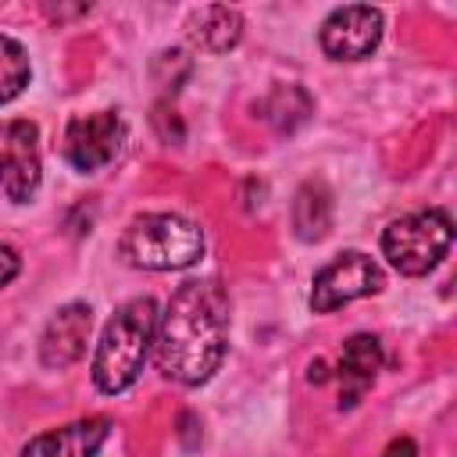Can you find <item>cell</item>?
<instances>
[{
  "mask_svg": "<svg viewBox=\"0 0 457 457\" xmlns=\"http://www.w3.org/2000/svg\"><path fill=\"white\" fill-rule=\"evenodd\" d=\"M228 350V296L218 278H186L154 332L157 371L179 386H204Z\"/></svg>",
  "mask_w": 457,
  "mask_h": 457,
  "instance_id": "1",
  "label": "cell"
},
{
  "mask_svg": "<svg viewBox=\"0 0 457 457\" xmlns=\"http://www.w3.org/2000/svg\"><path fill=\"white\" fill-rule=\"evenodd\" d=\"M154 332H157V303L150 296H136L111 314L93 353V382L100 393L107 396L125 393L139 378L146 353L154 346Z\"/></svg>",
  "mask_w": 457,
  "mask_h": 457,
  "instance_id": "2",
  "label": "cell"
},
{
  "mask_svg": "<svg viewBox=\"0 0 457 457\" xmlns=\"http://www.w3.org/2000/svg\"><path fill=\"white\" fill-rule=\"evenodd\" d=\"M125 264L143 271H182L204 253V232L182 214H139L118 239Z\"/></svg>",
  "mask_w": 457,
  "mask_h": 457,
  "instance_id": "3",
  "label": "cell"
},
{
  "mask_svg": "<svg viewBox=\"0 0 457 457\" xmlns=\"http://www.w3.org/2000/svg\"><path fill=\"white\" fill-rule=\"evenodd\" d=\"M453 243V221L446 211L428 207L407 218H396L382 232V253L400 275H428Z\"/></svg>",
  "mask_w": 457,
  "mask_h": 457,
  "instance_id": "4",
  "label": "cell"
},
{
  "mask_svg": "<svg viewBox=\"0 0 457 457\" xmlns=\"http://www.w3.org/2000/svg\"><path fill=\"white\" fill-rule=\"evenodd\" d=\"M382 286H386L382 268L368 253L343 250L321 271H314V282H311V311L314 314H328V311L346 307V303H353L361 296H375Z\"/></svg>",
  "mask_w": 457,
  "mask_h": 457,
  "instance_id": "5",
  "label": "cell"
},
{
  "mask_svg": "<svg viewBox=\"0 0 457 457\" xmlns=\"http://www.w3.org/2000/svg\"><path fill=\"white\" fill-rule=\"evenodd\" d=\"M43 182L39 129L29 118L0 121V189L14 204H29Z\"/></svg>",
  "mask_w": 457,
  "mask_h": 457,
  "instance_id": "6",
  "label": "cell"
},
{
  "mask_svg": "<svg viewBox=\"0 0 457 457\" xmlns=\"http://www.w3.org/2000/svg\"><path fill=\"white\" fill-rule=\"evenodd\" d=\"M125 125L118 111H96V114H75L64 129L61 154L75 171H100L104 164L114 161L121 146Z\"/></svg>",
  "mask_w": 457,
  "mask_h": 457,
  "instance_id": "7",
  "label": "cell"
},
{
  "mask_svg": "<svg viewBox=\"0 0 457 457\" xmlns=\"http://www.w3.org/2000/svg\"><path fill=\"white\" fill-rule=\"evenodd\" d=\"M382 39V11L368 4L336 7L318 32L321 50L332 61H364Z\"/></svg>",
  "mask_w": 457,
  "mask_h": 457,
  "instance_id": "8",
  "label": "cell"
},
{
  "mask_svg": "<svg viewBox=\"0 0 457 457\" xmlns=\"http://www.w3.org/2000/svg\"><path fill=\"white\" fill-rule=\"evenodd\" d=\"M89 325H93L89 303L71 300V303L57 307L54 318L46 321V328H43V339H39V364L50 368V371H61V368L75 364L86 353Z\"/></svg>",
  "mask_w": 457,
  "mask_h": 457,
  "instance_id": "9",
  "label": "cell"
},
{
  "mask_svg": "<svg viewBox=\"0 0 457 457\" xmlns=\"http://www.w3.org/2000/svg\"><path fill=\"white\" fill-rule=\"evenodd\" d=\"M107 436H111L107 418H82V421L32 436L18 457H96Z\"/></svg>",
  "mask_w": 457,
  "mask_h": 457,
  "instance_id": "10",
  "label": "cell"
},
{
  "mask_svg": "<svg viewBox=\"0 0 457 457\" xmlns=\"http://www.w3.org/2000/svg\"><path fill=\"white\" fill-rule=\"evenodd\" d=\"M382 371V343L371 332H357L343 343L339 353V407H353L361 400V393L375 382V375Z\"/></svg>",
  "mask_w": 457,
  "mask_h": 457,
  "instance_id": "11",
  "label": "cell"
},
{
  "mask_svg": "<svg viewBox=\"0 0 457 457\" xmlns=\"http://www.w3.org/2000/svg\"><path fill=\"white\" fill-rule=\"evenodd\" d=\"M186 36L207 54H225L243 39V18L228 4H207L189 14Z\"/></svg>",
  "mask_w": 457,
  "mask_h": 457,
  "instance_id": "12",
  "label": "cell"
},
{
  "mask_svg": "<svg viewBox=\"0 0 457 457\" xmlns=\"http://www.w3.org/2000/svg\"><path fill=\"white\" fill-rule=\"evenodd\" d=\"M332 225V200H328V189L321 182H303L296 200H293V228L303 243H318L325 239Z\"/></svg>",
  "mask_w": 457,
  "mask_h": 457,
  "instance_id": "13",
  "label": "cell"
},
{
  "mask_svg": "<svg viewBox=\"0 0 457 457\" xmlns=\"http://www.w3.org/2000/svg\"><path fill=\"white\" fill-rule=\"evenodd\" d=\"M29 79H32V64L25 46L0 32V104H11L14 96H21Z\"/></svg>",
  "mask_w": 457,
  "mask_h": 457,
  "instance_id": "14",
  "label": "cell"
},
{
  "mask_svg": "<svg viewBox=\"0 0 457 457\" xmlns=\"http://www.w3.org/2000/svg\"><path fill=\"white\" fill-rule=\"evenodd\" d=\"M18 271H21V257H18V250L7 246V243H0V289L11 286Z\"/></svg>",
  "mask_w": 457,
  "mask_h": 457,
  "instance_id": "15",
  "label": "cell"
},
{
  "mask_svg": "<svg viewBox=\"0 0 457 457\" xmlns=\"http://www.w3.org/2000/svg\"><path fill=\"white\" fill-rule=\"evenodd\" d=\"M382 457H418V446L403 436V439H393V443L386 446V453H382Z\"/></svg>",
  "mask_w": 457,
  "mask_h": 457,
  "instance_id": "16",
  "label": "cell"
},
{
  "mask_svg": "<svg viewBox=\"0 0 457 457\" xmlns=\"http://www.w3.org/2000/svg\"><path fill=\"white\" fill-rule=\"evenodd\" d=\"M328 378V371H325V364L321 361H314L311 368H307V382H325Z\"/></svg>",
  "mask_w": 457,
  "mask_h": 457,
  "instance_id": "17",
  "label": "cell"
}]
</instances>
